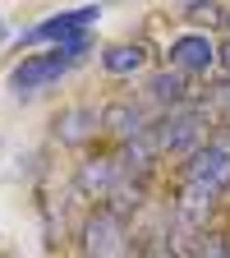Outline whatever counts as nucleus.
Returning <instances> with one entry per match:
<instances>
[{
  "label": "nucleus",
  "instance_id": "8",
  "mask_svg": "<svg viewBox=\"0 0 230 258\" xmlns=\"http://www.w3.org/2000/svg\"><path fill=\"white\" fill-rule=\"evenodd\" d=\"M143 92H147V102H152L161 115L198 102V97H193V88H189V79H184V74H175V70H161V74H152Z\"/></svg>",
  "mask_w": 230,
  "mask_h": 258
},
{
  "label": "nucleus",
  "instance_id": "4",
  "mask_svg": "<svg viewBox=\"0 0 230 258\" xmlns=\"http://www.w3.org/2000/svg\"><path fill=\"white\" fill-rule=\"evenodd\" d=\"M129 226L120 212L111 208H92L83 217V231H79V244H83V258H129Z\"/></svg>",
  "mask_w": 230,
  "mask_h": 258
},
{
  "label": "nucleus",
  "instance_id": "13",
  "mask_svg": "<svg viewBox=\"0 0 230 258\" xmlns=\"http://www.w3.org/2000/svg\"><path fill=\"white\" fill-rule=\"evenodd\" d=\"M212 111L230 115V74H225L221 83H212Z\"/></svg>",
  "mask_w": 230,
  "mask_h": 258
},
{
  "label": "nucleus",
  "instance_id": "3",
  "mask_svg": "<svg viewBox=\"0 0 230 258\" xmlns=\"http://www.w3.org/2000/svg\"><path fill=\"white\" fill-rule=\"evenodd\" d=\"M230 189V129H216V134L184 161V194L198 203H212Z\"/></svg>",
  "mask_w": 230,
  "mask_h": 258
},
{
  "label": "nucleus",
  "instance_id": "15",
  "mask_svg": "<svg viewBox=\"0 0 230 258\" xmlns=\"http://www.w3.org/2000/svg\"><path fill=\"white\" fill-rule=\"evenodd\" d=\"M225 37H230V14H225Z\"/></svg>",
  "mask_w": 230,
  "mask_h": 258
},
{
  "label": "nucleus",
  "instance_id": "10",
  "mask_svg": "<svg viewBox=\"0 0 230 258\" xmlns=\"http://www.w3.org/2000/svg\"><path fill=\"white\" fill-rule=\"evenodd\" d=\"M143 64H147V51H143L138 42H115V46L102 51V70H106L111 79H129V74H138Z\"/></svg>",
  "mask_w": 230,
  "mask_h": 258
},
{
  "label": "nucleus",
  "instance_id": "1",
  "mask_svg": "<svg viewBox=\"0 0 230 258\" xmlns=\"http://www.w3.org/2000/svg\"><path fill=\"white\" fill-rule=\"evenodd\" d=\"M92 51V37L83 32V37H69V42H60L55 51H37V55H23L14 64V74H10V88L14 97H37L46 88H55L64 74L74 70V64Z\"/></svg>",
  "mask_w": 230,
  "mask_h": 258
},
{
  "label": "nucleus",
  "instance_id": "12",
  "mask_svg": "<svg viewBox=\"0 0 230 258\" xmlns=\"http://www.w3.org/2000/svg\"><path fill=\"white\" fill-rule=\"evenodd\" d=\"M184 19H207V23H225L221 5H184Z\"/></svg>",
  "mask_w": 230,
  "mask_h": 258
},
{
  "label": "nucleus",
  "instance_id": "2",
  "mask_svg": "<svg viewBox=\"0 0 230 258\" xmlns=\"http://www.w3.org/2000/svg\"><path fill=\"white\" fill-rule=\"evenodd\" d=\"M207 120H212V106L207 102H193V106L157 115L152 120V148H157V157H193L212 139L207 134Z\"/></svg>",
  "mask_w": 230,
  "mask_h": 258
},
{
  "label": "nucleus",
  "instance_id": "5",
  "mask_svg": "<svg viewBox=\"0 0 230 258\" xmlns=\"http://www.w3.org/2000/svg\"><path fill=\"white\" fill-rule=\"evenodd\" d=\"M102 19V5H79V10H60V14H46L42 23H32L23 32V46H37V42H69V37H83V32Z\"/></svg>",
  "mask_w": 230,
  "mask_h": 258
},
{
  "label": "nucleus",
  "instance_id": "14",
  "mask_svg": "<svg viewBox=\"0 0 230 258\" xmlns=\"http://www.w3.org/2000/svg\"><path fill=\"white\" fill-rule=\"evenodd\" d=\"M143 258H180V253H175V249H171V244H152V249H147V253H143Z\"/></svg>",
  "mask_w": 230,
  "mask_h": 258
},
{
  "label": "nucleus",
  "instance_id": "6",
  "mask_svg": "<svg viewBox=\"0 0 230 258\" xmlns=\"http://www.w3.org/2000/svg\"><path fill=\"white\" fill-rule=\"evenodd\" d=\"M166 60H171V70L175 74H212L216 70V60H221V46L207 37V32H180V37L166 46Z\"/></svg>",
  "mask_w": 230,
  "mask_h": 258
},
{
  "label": "nucleus",
  "instance_id": "11",
  "mask_svg": "<svg viewBox=\"0 0 230 258\" xmlns=\"http://www.w3.org/2000/svg\"><path fill=\"white\" fill-rule=\"evenodd\" d=\"M189 258H230V235H203Z\"/></svg>",
  "mask_w": 230,
  "mask_h": 258
},
{
  "label": "nucleus",
  "instance_id": "7",
  "mask_svg": "<svg viewBox=\"0 0 230 258\" xmlns=\"http://www.w3.org/2000/svg\"><path fill=\"white\" fill-rule=\"evenodd\" d=\"M102 129H106V134H115L120 143H138V139L152 134V120H147V111H143L138 102L120 97V102L102 106Z\"/></svg>",
  "mask_w": 230,
  "mask_h": 258
},
{
  "label": "nucleus",
  "instance_id": "16",
  "mask_svg": "<svg viewBox=\"0 0 230 258\" xmlns=\"http://www.w3.org/2000/svg\"><path fill=\"white\" fill-rule=\"evenodd\" d=\"M0 37H5V19H0Z\"/></svg>",
  "mask_w": 230,
  "mask_h": 258
},
{
  "label": "nucleus",
  "instance_id": "9",
  "mask_svg": "<svg viewBox=\"0 0 230 258\" xmlns=\"http://www.w3.org/2000/svg\"><path fill=\"white\" fill-rule=\"evenodd\" d=\"M97 129H102V111H97V106H88V102L64 106V111L55 115V139H60V143H69V148L88 143Z\"/></svg>",
  "mask_w": 230,
  "mask_h": 258
}]
</instances>
